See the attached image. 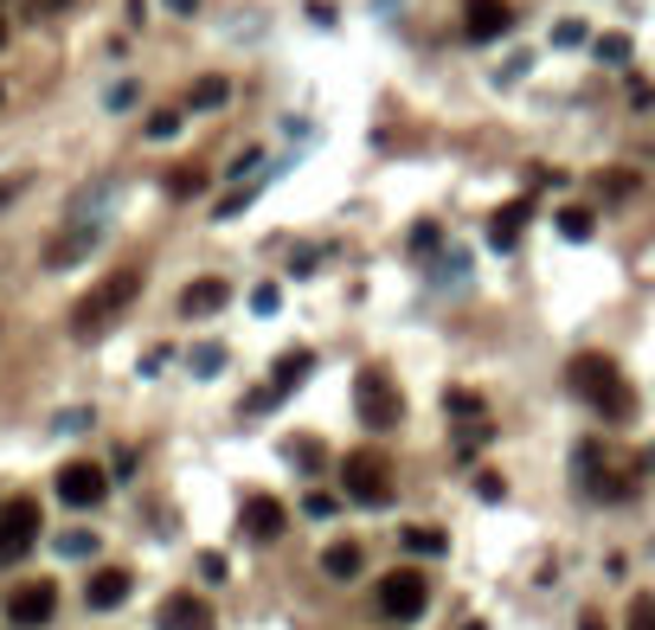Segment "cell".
Masks as SVG:
<instances>
[{"mask_svg":"<svg viewBox=\"0 0 655 630\" xmlns=\"http://www.w3.org/2000/svg\"><path fill=\"white\" fill-rule=\"evenodd\" d=\"M566 380H572V393H579L598 418H611V425H630V418H636V393H630V380L618 373V361H604V354H572Z\"/></svg>","mask_w":655,"mask_h":630,"instance_id":"obj_1","label":"cell"},{"mask_svg":"<svg viewBox=\"0 0 655 630\" xmlns=\"http://www.w3.org/2000/svg\"><path fill=\"white\" fill-rule=\"evenodd\" d=\"M136 297H142V270H136V264L109 270L104 284H97V290H90V297L72 309V334H84V341H90V334L116 329V322H122V309H129Z\"/></svg>","mask_w":655,"mask_h":630,"instance_id":"obj_2","label":"cell"},{"mask_svg":"<svg viewBox=\"0 0 655 630\" xmlns=\"http://www.w3.org/2000/svg\"><path fill=\"white\" fill-rule=\"evenodd\" d=\"M341 489H347V502H361V509H386V502H393V463H386L379 450H347V457H341Z\"/></svg>","mask_w":655,"mask_h":630,"instance_id":"obj_3","label":"cell"},{"mask_svg":"<svg viewBox=\"0 0 655 630\" xmlns=\"http://www.w3.org/2000/svg\"><path fill=\"white\" fill-rule=\"evenodd\" d=\"M579 477L598 502H630L636 495V470L611 463V450H598V445H579Z\"/></svg>","mask_w":655,"mask_h":630,"instance_id":"obj_4","label":"cell"},{"mask_svg":"<svg viewBox=\"0 0 655 630\" xmlns=\"http://www.w3.org/2000/svg\"><path fill=\"white\" fill-rule=\"evenodd\" d=\"M354 393H361V418H366V431H393L399 425V386H393V373L386 367H366L361 380H354Z\"/></svg>","mask_w":655,"mask_h":630,"instance_id":"obj_5","label":"cell"},{"mask_svg":"<svg viewBox=\"0 0 655 630\" xmlns=\"http://www.w3.org/2000/svg\"><path fill=\"white\" fill-rule=\"evenodd\" d=\"M425 605H431V586H425V573L399 566V573H386V579H379V611H386V618L411 624V618H425Z\"/></svg>","mask_w":655,"mask_h":630,"instance_id":"obj_6","label":"cell"},{"mask_svg":"<svg viewBox=\"0 0 655 630\" xmlns=\"http://www.w3.org/2000/svg\"><path fill=\"white\" fill-rule=\"evenodd\" d=\"M39 541V502H7L0 509V566L26 559Z\"/></svg>","mask_w":655,"mask_h":630,"instance_id":"obj_7","label":"cell"},{"mask_svg":"<svg viewBox=\"0 0 655 630\" xmlns=\"http://www.w3.org/2000/svg\"><path fill=\"white\" fill-rule=\"evenodd\" d=\"M52 611H58V586H52V579H26V586L7 592V618H13L20 630L52 624Z\"/></svg>","mask_w":655,"mask_h":630,"instance_id":"obj_8","label":"cell"},{"mask_svg":"<svg viewBox=\"0 0 655 630\" xmlns=\"http://www.w3.org/2000/svg\"><path fill=\"white\" fill-rule=\"evenodd\" d=\"M58 495H65V509H97V502L109 495V477L97 470V463H84V457H77V463L58 470Z\"/></svg>","mask_w":655,"mask_h":630,"instance_id":"obj_9","label":"cell"},{"mask_svg":"<svg viewBox=\"0 0 655 630\" xmlns=\"http://www.w3.org/2000/svg\"><path fill=\"white\" fill-rule=\"evenodd\" d=\"M514 26V7L508 0H463V39L470 45H488Z\"/></svg>","mask_w":655,"mask_h":630,"instance_id":"obj_10","label":"cell"},{"mask_svg":"<svg viewBox=\"0 0 655 630\" xmlns=\"http://www.w3.org/2000/svg\"><path fill=\"white\" fill-rule=\"evenodd\" d=\"M283 527H290V515H283L277 495H251V502H245V534H251V541H283Z\"/></svg>","mask_w":655,"mask_h":630,"instance_id":"obj_11","label":"cell"},{"mask_svg":"<svg viewBox=\"0 0 655 630\" xmlns=\"http://www.w3.org/2000/svg\"><path fill=\"white\" fill-rule=\"evenodd\" d=\"M527 220H534V200H508V206L488 220V245H495V252H514L520 232H527Z\"/></svg>","mask_w":655,"mask_h":630,"instance_id":"obj_12","label":"cell"},{"mask_svg":"<svg viewBox=\"0 0 655 630\" xmlns=\"http://www.w3.org/2000/svg\"><path fill=\"white\" fill-rule=\"evenodd\" d=\"M129 586H136V579H129L122 566H104V573H90V586H84V605H90V611H116V605L129 598Z\"/></svg>","mask_w":655,"mask_h":630,"instance_id":"obj_13","label":"cell"},{"mask_svg":"<svg viewBox=\"0 0 655 630\" xmlns=\"http://www.w3.org/2000/svg\"><path fill=\"white\" fill-rule=\"evenodd\" d=\"M161 624L168 630H213V605L193 592H174L168 605H161Z\"/></svg>","mask_w":655,"mask_h":630,"instance_id":"obj_14","label":"cell"},{"mask_svg":"<svg viewBox=\"0 0 655 630\" xmlns=\"http://www.w3.org/2000/svg\"><path fill=\"white\" fill-rule=\"evenodd\" d=\"M225 297H232V290H225V277H200V284H186V290H181V309H186V316H218Z\"/></svg>","mask_w":655,"mask_h":630,"instance_id":"obj_15","label":"cell"},{"mask_svg":"<svg viewBox=\"0 0 655 630\" xmlns=\"http://www.w3.org/2000/svg\"><path fill=\"white\" fill-rule=\"evenodd\" d=\"M361 566H366L361 541H334V547L322 554V573H328V579H361Z\"/></svg>","mask_w":655,"mask_h":630,"instance_id":"obj_16","label":"cell"},{"mask_svg":"<svg viewBox=\"0 0 655 630\" xmlns=\"http://www.w3.org/2000/svg\"><path fill=\"white\" fill-rule=\"evenodd\" d=\"M309 367H315V354H302V348H290L283 361H277V373H270V393L283 399V393H296L302 380H309Z\"/></svg>","mask_w":655,"mask_h":630,"instance_id":"obj_17","label":"cell"},{"mask_svg":"<svg viewBox=\"0 0 655 630\" xmlns=\"http://www.w3.org/2000/svg\"><path fill=\"white\" fill-rule=\"evenodd\" d=\"M225 97H232V84H225V77H200V84L186 90V104H193V110H218Z\"/></svg>","mask_w":655,"mask_h":630,"instance_id":"obj_18","label":"cell"},{"mask_svg":"<svg viewBox=\"0 0 655 630\" xmlns=\"http://www.w3.org/2000/svg\"><path fill=\"white\" fill-rule=\"evenodd\" d=\"M84 245H90V232H65V238H52L45 264H77V258H84Z\"/></svg>","mask_w":655,"mask_h":630,"instance_id":"obj_19","label":"cell"},{"mask_svg":"<svg viewBox=\"0 0 655 630\" xmlns=\"http://www.w3.org/2000/svg\"><path fill=\"white\" fill-rule=\"evenodd\" d=\"M283 457H290L296 470H322V445H315V438H290V445H283Z\"/></svg>","mask_w":655,"mask_h":630,"instance_id":"obj_20","label":"cell"},{"mask_svg":"<svg viewBox=\"0 0 655 630\" xmlns=\"http://www.w3.org/2000/svg\"><path fill=\"white\" fill-rule=\"evenodd\" d=\"M636 174H623V168H611V174H598V193H604V200H630V193H636Z\"/></svg>","mask_w":655,"mask_h":630,"instance_id":"obj_21","label":"cell"},{"mask_svg":"<svg viewBox=\"0 0 655 630\" xmlns=\"http://www.w3.org/2000/svg\"><path fill=\"white\" fill-rule=\"evenodd\" d=\"M591 206H566V213H559V232H566V238H591Z\"/></svg>","mask_w":655,"mask_h":630,"instance_id":"obj_22","label":"cell"},{"mask_svg":"<svg viewBox=\"0 0 655 630\" xmlns=\"http://www.w3.org/2000/svg\"><path fill=\"white\" fill-rule=\"evenodd\" d=\"M399 541L411 547V554H443V534H437V527H405Z\"/></svg>","mask_w":655,"mask_h":630,"instance_id":"obj_23","label":"cell"},{"mask_svg":"<svg viewBox=\"0 0 655 630\" xmlns=\"http://www.w3.org/2000/svg\"><path fill=\"white\" fill-rule=\"evenodd\" d=\"M443 406H450V418H463V425H482V399L475 393H450Z\"/></svg>","mask_w":655,"mask_h":630,"instance_id":"obj_24","label":"cell"},{"mask_svg":"<svg viewBox=\"0 0 655 630\" xmlns=\"http://www.w3.org/2000/svg\"><path fill=\"white\" fill-rule=\"evenodd\" d=\"M200 181H206L200 168H174V174H168V193H174V200H186V193H200Z\"/></svg>","mask_w":655,"mask_h":630,"instance_id":"obj_25","label":"cell"},{"mask_svg":"<svg viewBox=\"0 0 655 630\" xmlns=\"http://www.w3.org/2000/svg\"><path fill=\"white\" fill-rule=\"evenodd\" d=\"M630 630H655V598L649 592L630 598Z\"/></svg>","mask_w":655,"mask_h":630,"instance_id":"obj_26","label":"cell"},{"mask_svg":"<svg viewBox=\"0 0 655 630\" xmlns=\"http://www.w3.org/2000/svg\"><path fill=\"white\" fill-rule=\"evenodd\" d=\"M174 129H181V110H154L148 116V136H154V142H168Z\"/></svg>","mask_w":655,"mask_h":630,"instance_id":"obj_27","label":"cell"},{"mask_svg":"<svg viewBox=\"0 0 655 630\" xmlns=\"http://www.w3.org/2000/svg\"><path fill=\"white\" fill-rule=\"evenodd\" d=\"M598 58L623 65V58H630V39H623V33H604V39H598Z\"/></svg>","mask_w":655,"mask_h":630,"instance_id":"obj_28","label":"cell"},{"mask_svg":"<svg viewBox=\"0 0 655 630\" xmlns=\"http://www.w3.org/2000/svg\"><path fill=\"white\" fill-rule=\"evenodd\" d=\"M475 495H482V502H502V495H508V482L495 477V470H482V477H475Z\"/></svg>","mask_w":655,"mask_h":630,"instance_id":"obj_29","label":"cell"},{"mask_svg":"<svg viewBox=\"0 0 655 630\" xmlns=\"http://www.w3.org/2000/svg\"><path fill=\"white\" fill-rule=\"evenodd\" d=\"M251 309H257V316H277V284H257V290H251Z\"/></svg>","mask_w":655,"mask_h":630,"instance_id":"obj_30","label":"cell"},{"mask_svg":"<svg viewBox=\"0 0 655 630\" xmlns=\"http://www.w3.org/2000/svg\"><path fill=\"white\" fill-rule=\"evenodd\" d=\"M58 547H65V554H90V547H97V534H84V527H72V534H65Z\"/></svg>","mask_w":655,"mask_h":630,"instance_id":"obj_31","label":"cell"},{"mask_svg":"<svg viewBox=\"0 0 655 630\" xmlns=\"http://www.w3.org/2000/svg\"><path fill=\"white\" fill-rule=\"evenodd\" d=\"M193 367H200V373H218V367H225V348H200V361H193Z\"/></svg>","mask_w":655,"mask_h":630,"instance_id":"obj_32","label":"cell"},{"mask_svg":"<svg viewBox=\"0 0 655 630\" xmlns=\"http://www.w3.org/2000/svg\"><path fill=\"white\" fill-rule=\"evenodd\" d=\"M302 509H309V515H315V521H328V515H334V495H309Z\"/></svg>","mask_w":655,"mask_h":630,"instance_id":"obj_33","label":"cell"},{"mask_svg":"<svg viewBox=\"0 0 655 630\" xmlns=\"http://www.w3.org/2000/svg\"><path fill=\"white\" fill-rule=\"evenodd\" d=\"M20 186H26V174H13V181H0V206H7V200H13Z\"/></svg>","mask_w":655,"mask_h":630,"instance_id":"obj_34","label":"cell"},{"mask_svg":"<svg viewBox=\"0 0 655 630\" xmlns=\"http://www.w3.org/2000/svg\"><path fill=\"white\" fill-rule=\"evenodd\" d=\"M58 7H72V0H33V13H58Z\"/></svg>","mask_w":655,"mask_h":630,"instance_id":"obj_35","label":"cell"},{"mask_svg":"<svg viewBox=\"0 0 655 630\" xmlns=\"http://www.w3.org/2000/svg\"><path fill=\"white\" fill-rule=\"evenodd\" d=\"M579 630H604V618H598V611H584V618H579Z\"/></svg>","mask_w":655,"mask_h":630,"instance_id":"obj_36","label":"cell"},{"mask_svg":"<svg viewBox=\"0 0 655 630\" xmlns=\"http://www.w3.org/2000/svg\"><path fill=\"white\" fill-rule=\"evenodd\" d=\"M168 7H174V13H193V7H200V0H168Z\"/></svg>","mask_w":655,"mask_h":630,"instance_id":"obj_37","label":"cell"},{"mask_svg":"<svg viewBox=\"0 0 655 630\" xmlns=\"http://www.w3.org/2000/svg\"><path fill=\"white\" fill-rule=\"evenodd\" d=\"M0 45H7V13H0Z\"/></svg>","mask_w":655,"mask_h":630,"instance_id":"obj_38","label":"cell"},{"mask_svg":"<svg viewBox=\"0 0 655 630\" xmlns=\"http://www.w3.org/2000/svg\"><path fill=\"white\" fill-rule=\"evenodd\" d=\"M463 630H488V624H463Z\"/></svg>","mask_w":655,"mask_h":630,"instance_id":"obj_39","label":"cell"},{"mask_svg":"<svg viewBox=\"0 0 655 630\" xmlns=\"http://www.w3.org/2000/svg\"><path fill=\"white\" fill-rule=\"evenodd\" d=\"M649 463H655V450H649Z\"/></svg>","mask_w":655,"mask_h":630,"instance_id":"obj_40","label":"cell"}]
</instances>
